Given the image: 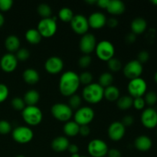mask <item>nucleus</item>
I'll list each match as a JSON object with an SVG mask.
<instances>
[{
	"mask_svg": "<svg viewBox=\"0 0 157 157\" xmlns=\"http://www.w3.org/2000/svg\"><path fill=\"white\" fill-rule=\"evenodd\" d=\"M80 84L79 75L73 71H67L61 75L58 87L61 94L65 97H71L76 94Z\"/></svg>",
	"mask_w": 157,
	"mask_h": 157,
	"instance_id": "obj_1",
	"label": "nucleus"
},
{
	"mask_svg": "<svg viewBox=\"0 0 157 157\" xmlns=\"http://www.w3.org/2000/svg\"><path fill=\"white\" fill-rule=\"evenodd\" d=\"M104 88L98 83H91L86 85L82 90V97L89 104H98L104 98Z\"/></svg>",
	"mask_w": 157,
	"mask_h": 157,
	"instance_id": "obj_2",
	"label": "nucleus"
},
{
	"mask_svg": "<svg viewBox=\"0 0 157 157\" xmlns=\"http://www.w3.org/2000/svg\"><path fill=\"white\" fill-rule=\"evenodd\" d=\"M22 119L28 125L37 126L43 120V113L41 109L35 106H26L21 111Z\"/></svg>",
	"mask_w": 157,
	"mask_h": 157,
	"instance_id": "obj_3",
	"label": "nucleus"
},
{
	"mask_svg": "<svg viewBox=\"0 0 157 157\" xmlns=\"http://www.w3.org/2000/svg\"><path fill=\"white\" fill-rule=\"evenodd\" d=\"M37 29L44 38H51L54 36L58 30V25L55 18H41L38 24Z\"/></svg>",
	"mask_w": 157,
	"mask_h": 157,
	"instance_id": "obj_4",
	"label": "nucleus"
},
{
	"mask_svg": "<svg viewBox=\"0 0 157 157\" xmlns=\"http://www.w3.org/2000/svg\"><path fill=\"white\" fill-rule=\"evenodd\" d=\"M51 112L54 117L61 122H67L73 116V110L68 104L64 103H57L54 104L51 109Z\"/></svg>",
	"mask_w": 157,
	"mask_h": 157,
	"instance_id": "obj_5",
	"label": "nucleus"
},
{
	"mask_svg": "<svg viewBox=\"0 0 157 157\" xmlns=\"http://www.w3.org/2000/svg\"><path fill=\"white\" fill-rule=\"evenodd\" d=\"M95 52L97 56L101 61H108L114 57L115 48L110 41L103 40L97 44Z\"/></svg>",
	"mask_w": 157,
	"mask_h": 157,
	"instance_id": "obj_6",
	"label": "nucleus"
},
{
	"mask_svg": "<svg viewBox=\"0 0 157 157\" xmlns=\"http://www.w3.org/2000/svg\"><path fill=\"white\" fill-rule=\"evenodd\" d=\"M127 90L130 94V96H131L133 98H141L145 95L147 92V84L144 78H135L129 81Z\"/></svg>",
	"mask_w": 157,
	"mask_h": 157,
	"instance_id": "obj_7",
	"label": "nucleus"
},
{
	"mask_svg": "<svg viewBox=\"0 0 157 157\" xmlns=\"http://www.w3.org/2000/svg\"><path fill=\"white\" fill-rule=\"evenodd\" d=\"M12 136L14 140L18 144H26L32 140L34 133L30 127L26 126H19L13 129Z\"/></svg>",
	"mask_w": 157,
	"mask_h": 157,
	"instance_id": "obj_8",
	"label": "nucleus"
},
{
	"mask_svg": "<svg viewBox=\"0 0 157 157\" xmlns=\"http://www.w3.org/2000/svg\"><path fill=\"white\" fill-rule=\"evenodd\" d=\"M94 111L88 106L81 107L76 110L74 116L75 122L79 126L89 125L94 118Z\"/></svg>",
	"mask_w": 157,
	"mask_h": 157,
	"instance_id": "obj_9",
	"label": "nucleus"
},
{
	"mask_svg": "<svg viewBox=\"0 0 157 157\" xmlns=\"http://www.w3.org/2000/svg\"><path fill=\"white\" fill-rule=\"evenodd\" d=\"M109 147L103 140L94 139L87 145V152L92 157H105Z\"/></svg>",
	"mask_w": 157,
	"mask_h": 157,
	"instance_id": "obj_10",
	"label": "nucleus"
},
{
	"mask_svg": "<svg viewBox=\"0 0 157 157\" xmlns=\"http://www.w3.org/2000/svg\"><path fill=\"white\" fill-rule=\"evenodd\" d=\"M143 71H144L143 64L137 60H131L127 62L123 68L124 76L130 79V81L135 78H140Z\"/></svg>",
	"mask_w": 157,
	"mask_h": 157,
	"instance_id": "obj_11",
	"label": "nucleus"
},
{
	"mask_svg": "<svg viewBox=\"0 0 157 157\" xmlns=\"http://www.w3.org/2000/svg\"><path fill=\"white\" fill-rule=\"evenodd\" d=\"M70 23L72 30L78 35H84L87 34L90 28L87 18L81 14L75 15Z\"/></svg>",
	"mask_w": 157,
	"mask_h": 157,
	"instance_id": "obj_12",
	"label": "nucleus"
},
{
	"mask_svg": "<svg viewBox=\"0 0 157 157\" xmlns=\"http://www.w3.org/2000/svg\"><path fill=\"white\" fill-rule=\"evenodd\" d=\"M97 39L94 35L87 32L85 35H82L80 40L79 47L81 52L84 55H89L95 51L97 46Z\"/></svg>",
	"mask_w": 157,
	"mask_h": 157,
	"instance_id": "obj_13",
	"label": "nucleus"
},
{
	"mask_svg": "<svg viewBox=\"0 0 157 157\" xmlns=\"http://www.w3.org/2000/svg\"><path fill=\"white\" fill-rule=\"evenodd\" d=\"M126 133V127L121 121H114L111 123L107 129V134L111 140L117 142L124 138Z\"/></svg>",
	"mask_w": 157,
	"mask_h": 157,
	"instance_id": "obj_14",
	"label": "nucleus"
},
{
	"mask_svg": "<svg viewBox=\"0 0 157 157\" xmlns=\"http://www.w3.org/2000/svg\"><path fill=\"white\" fill-rule=\"evenodd\" d=\"M140 120L146 128H155L157 127V111L153 107H148L142 112Z\"/></svg>",
	"mask_w": 157,
	"mask_h": 157,
	"instance_id": "obj_15",
	"label": "nucleus"
},
{
	"mask_svg": "<svg viewBox=\"0 0 157 157\" xmlns=\"http://www.w3.org/2000/svg\"><path fill=\"white\" fill-rule=\"evenodd\" d=\"M64 68V61L58 56H52L44 62V69L51 75H58Z\"/></svg>",
	"mask_w": 157,
	"mask_h": 157,
	"instance_id": "obj_16",
	"label": "nucleus"
},
{
	"mask_svg": "<svg viewBox=\"0 0 157 157\" xmlns=\"http://www.w3.org/2000/svg\"><path fill=\"white\" fill-rule=\"evenodd\" d=\"M18 62V61L15 55L8 52L3 55L0 59V67L5 72L10 73L16 69Z\"/></svg>",
	"mask_w": 157,
	"mask_h": 157,
	"instance_id": "obj_17",
	"label": "nucleus"
},
{
	"mask_svg": "<svg viewBox=\"0 0 157 157\" xmlns=\"http://www.w3.org/2000/svg\"><path fill=\"white\" fill-rule=\"evenodd\" d=\"M89 26L92 29H99L103 28L107 24V17L104 13L100 12H95L90 14L87 18Z\"/></svg>",
	"mask_w": 157,
	"mask_h": 157,
	"instance_id": "obj_18",
	"label": "nucleus"
},
{
	"mask_svg": "<svg viewBox=\"0 0 157 157\" xmlns=\"http://www.w3.org/2000/svg\"><path fill=\"white\" fill-rule=\"evenodd\" d=\"M134 146L136 150L142 152L148 151L153 146L152 140L146 135H141L137 136L134 141Z\"/></svg>",
	"mask_w": 157,
	"mask_h": 157,
	"instance_id": "obj_19",
	"label": "nucleus"
},
{
	"mask_svg": "<svg viewBox=\"0 0 157 157\" xmlns=\"http://www.w3.org/2000/svg\"><path fill=\"white\" fill-rule=\"evenodd\" d=\"M69 145H70V143H69L68 139L66 136H63L55 137L51 144L52 150H55V152H59V153L67 150Z\"/></svg>",
	"mask_w": 157,
	"mask_h": 157,
	"instance_id": "obj_20",
	"label": "nucleus"
},
{
	"mask_svg": "<svg viewBox=\"0 0 157 157\" xmlns=\"http://www.w3.org/2000/svg\"><path fill=\"white\" fill-rule=\"evenodd\" d=\"M106 10L112 15H118L125 12L126 6L124 2L121 0H110Z\"/></svg>",
	"mask_w": 157,
	"mask_h": 157,
	"instance_id": "obj_21",
	"label": "nucleus"
},
{
	"mask_svg": "<svg viewBox=\"0 0 157 157\" xmlns=\"http://www.w3.org/2000/svg\"><path fill=\"white\" fill-rule=\"evenodd\" d=\"M20 39L17 35H10L6 37L5 40V47L9 53L13 54L14 52H16L20 48Z\"/></svg>",
	"mask_w": 157,
	"mask_h": 157,
	"instance_id": "obj_22",
	"label": "nucleus"
},
{
	"mask_svg": "<svg viewBox=\"0 0 157 157\" xmlns=\"http://www.w3.org/2000/svg\"><path fill=\"white\" fill-rule=\"evenodd\" d=\"M147 28V22L142 17H137L131 21L130 29L132 33L135 35H140L144 33Z\"/></svg>",
	"mask_w": 157,
	"mask_h": 157,
	"instance_id": "obj_23",
	"label": "nucleus"
},
{
	"mask_svg": "<svg viewBox=\"0 0 157 157\" xmlns=\"http://www.w3.org/2000/svg\"><path fill=\"white\" fill-rule=\"evenodd\" d=\"M23 80L29 84H35L39 81L40 75L34 68H27L22 73Z\"/></svg>",
	"mask_w": 157,
	"mask_h": 157,
	"instance_id": "obj_24",
	"label": "nucleus"
},
{
	"mask_svg": "<svg viewBox=\"0 0 157 157\" xmlns=\"http://www.w3.org/2000/svg\"><path fill=\"white\" fill-rule=\"evenodd\" d=\"M40 99V94L38 90L31 89L25 94L23 100L26 106H35Z\"/></svg>",
	"mask_w": 157,
	"mask_h": 157,
	"instance_id": "obj_25",
	"label": "nucleus"
},
{
	"mask_svg": "<svg viewBox=\"0 0 157 157\" xmlns=\"http://www.w3.org/2000/svg\"><path fill=\"white\" fill-rule=\"evenodd\" d=\"M121 97L119 88L114 85H110L104 88V98L109 101H117Z\"/></svg>",
	"mask_w": 157,
	"mask_h": 157,
	"instance_id": "obj_26",
	"label": "nucleus"
},
{
	"mask_svg": "<svg viewBox=\"0 0 157 157\" xmlns=\"http://www.w3.org/2000/svg\"><path fill=\"white\" fill-rule=\"evenodd\" d=\"M26 41L31 44H38L41 42L42 36L37 29H29L25 32Z\"/></svg>",
	"mask_w": 157,
	"mask_h": 157,
	"instance_id": "obj_27",
	"label": "nucleus"
},
{
	"mask_svg": "<svg viewBox=\"0 0 157 157\" xmlns=\"http://www.w3.org/2000/svg\"><path fill=\"white\" fill-rule=\"evenodd\" d=\"M79 129L80 126L77 123H75V121H69L64 124L63 131L66 136L74 137L79 134Z\"/></svg>",
	"mask_w": 157,
	"mask_h": 157,
	"instance_id": "obj_28",
	"label": "nucleus"
},
{
	"mask_svg": "<svg viewBox=\"0 0 157 157\" xmlns=\"http://www.w3.org/2000/svg\"><path fill=\"white\" fill-rule=\"evenodd\" d=\"M117 105L118 108L122 110H126L130 109L133 106V98L130 95H124V96L120 97L117 100Z\"/></svg>",
	"mask_w": 157,
	"mask_h": 157,
	"instance_id": "obj_29",
	"label": "nucleus"
},
{
	"mask_svg": "<svg viewBox=\"0 0 157 157\" xmlns=\"http://www.w3.org/2000/svg\"><path fill=\"white\" fill-rule=\"evenodd\" d=\"M75 16L74 15L73 10L68 7L61 8L58 12V17L60 19L65 22H71L73 17Z\"/></svg>",
	"mask_w": 157,
	"mask_h": 157,
	"instance_id": "obj_30",
	"label": "nucleus"
},
{
	"mask_svg": "<svg viewBox=\"0 0 157 157\" xmlns=\"http://www.w3.org/2000/svg\"><path fill=\"white\" fill-rule=\"evenodd\" d=\"M113 82V76L110 72H104L101 75L99 78V83L98 84L104 88L112 85Z\"/></svg>",
	"mask_w": 157,
	"mask_h": 157,
	"instance_id": "obj_31",
	"label": "nucleus"
},
{
	"mask_svg": "<svg viewBox=\"0 0 157 157\" xmlns=\"http://www.w3.org/2000/svg\"><path fill=\"white\" fill-rule=\"evenodd\" d=\"M37 10L40 16L42 17L43 18H50L52 14V8L47 3H41L38 5Z\"/></svg>",
	"mask_w": 157,
	"mask_h": 157,
	"instance_id": "obj_32",
	"label": "nucleus"
},
{
	"mask_svg": "<svg viewBox=\"0 0 157 157\" xmlns=\"http://www.w3.org/2000/svg\"><path fill=\"white\" fill-rule=\"evenodd\" d=\"M81 103H82V99L81 96L78 94H73L72 96L69 97L68 100V105L72 110H78L81 107Z\"/></svg>",
	"mask_w": 157,
	"mask_h": 157,
	"instance_id": "obj_33",
	"label": "nucleus"
},
{
	"mask_svg": "<svg viewBox=\"0 0 157 157\" xmlns=\"http://www.w3.org/2000/svg\"><path fill=\"white\" fill-rule=\"evenodd\" d=\"M107 63L108 68L113 72H117L122 68V63H121V60L114 58V57L107 61Z\"/></svg>",
	"mask_w": 157,
	"mask_h": 157,
	"instance_id": "obj_34",
	"label": "nucleus"
},
{
	"mask_svg": "<svg viewBox=\"0 0 157 157\" xmlns=\"http://www.w3.org/2000/svg\"><path fill=\"white\" fill-rule=\"evenodd\" d=\"M144 98L146 102V104L149 105L150 107L154 106L157 102V94L156 92L153 91V90L147 92Z\"/></svg>",
	"mask_w": 157,
	"mask_h": 157,
	"instance_id": "obj_35",
	"label": "nucleus"
},
{
	"mask_svg": "<svg viewBox=\"0 0 157 157\" xmlns=\"http://www.w3.org/2000/svg\"><path fill=\"white\" fill-rule=\"evenodd\" d=\"M11 105L15 110H19V111H22L26 107L23 98L20 97H15L11 101Z\"/></svg>",
	"mask_w": 157,
	"mask_h": 157,
	"instance_id": "obj_36",
	"label": "nucleus"
},
{
	"mask_svg": "<svg viewBox=\"0 0 157 157\" xmlns=\"http://www.w3.org/2000/svg\"><path fill=\"white\" fill-rule=\"evenodd\" d=\"M15 56H16L18 61H27L30 58V52L26 48H20L16 52Z\"/></svg>",
	"mask_w": 157,
	"mask_h": 157,
	"instance_id": "obj_37",
	"label": "nucleus"
},
{
	"mask_svg": "<svg viewBox=\"0 0 157 157\" xmlns=\"http://www.w3.org/2000/svg\"><path fill=\"white\" fill-rule=\"evenodd\" d=\"M80 83L84 85H88L93 81V75L89 71H84L79 75Z\"/></svg>",
	"mask_w": 157,
	"mask_h": 157,
	"instance_id": "obj_38",
	"label": "nucleus"
},
{
	"mask_svg": "<svg viewBox=\"0 0 157 157\" xmlns=\"http://www.w3.org/2000/svg\"><path fill=\"white\" fill-rule=\"evenodd\" d=\"M12 131V125L6 120L0 121V134L6 135Z\"/></svg>",
	"mask_w": 157,
	"mask_h": 157,
	"instance_id": "obj_39",
	"label": "nucleus"
},
{
	"mask_svg": "<svg viewBox=\"0 0 157 157\" xmlns=\"http://www.w3.org/2000/svg\"><path fill=\"white\" fill-rule=\"evenodd\" d=\"M92 62V58L89 55H84L78 60V64L81 68H87Z\"/></svg>",
	"mask_w": 157,
	"mask_h": 157,
	"instance_id": "obj_40",
	"label": "nucleus"
},
{
	"mask_svg": "<svg viewBox=\"0 0 157 157\" xmlns=\"http://www.w3.org/2000/svg\"><path fill=\"white\" fill-rule=\"evenodd\" d=\"M9 94V90L7 85L2 83H0V103L6 101Z\"/></svg>",
	"mask_w": 157,
	"mask_h": 157,
	"instance_id": "obj_41",
	"label": "nucleus"
},
{
	"mask_svg": "<svg viewBox=\"0 0 157 157\" xmlns=\"http://www.w3.org/2000/svg\"><path fill=\"white\" fill-rule=\"evenodd\" d=\"M133 106L134 107L135 109L138 110H141L144 109L146 106V102L144 101V98L143 97L141 98H133Z\"/></svg>",
	"mask_w": 157,
	"mask_h": 157,
	"instance_id": "obj_42",
	"label": "nucleus"
},
{
	"mask_svg": "<svg viewBox=\"0 0 157 157\" xmlns=\"http://www.w3.org/2000/svg\"><path fill=\"white\" fill-rule=\"evenodd\" d=\"M150 59V54L147 51H141L137 55V61L141 64L147 63Z\"/></svg>",
	"mask_w": 157,
	"mask_h": 157,
	"instance_id": "obj_43",
	"label": "nucleus"
},
{
	"mask_svg": "<svg viewBox=\"0 0 157 157\" xmlns=\"http://www.w3.org/2000/svg\"><path fill=\"white\" fill-rule=\"evenodd\" d=\"M13 6L12 0H0V10L2 12L9 11Z\"/></svg>",
	"mask_w": 157,
	"mask_h": 157,
	"instance_id": "obj_44",
	"label": "nucleus"
},
{
	"mask_svg": "<svg viewBox=\"0 0 157 157\" xmlns=\"http://www.w3.org/2000/svg\"><path fill=\"white\" fill-rule=\"evenodd\" d=\"M123 124L124 125V127H130L132 124L134 123V118L132 115H126L124 116V117L123 118L122 121H121Z\"/></svg>",
	"mask_w": 157,
	"mask_h": 157,
	"instance_id": "obj_45",
	"label": "nucleus"
},
{
	"mask_svg": "<svg viewBox=\"0 0 157 157\" xmlns=\"http://www.w3.org/2000/svg\"><path fill=\"white\" fill-rule=\"evenodd\" d=\"M90 128L89 127V125H83L80 126L79 129V134L81 136H84V137H87L90 135Z\"/></svg>",
	"mask_w": 157,
	"mask_h": 157,
	"instance_id": "obj_46",
	"label": "nucleus"
},
{
	"mask_svg": "<svg viewBox=\"0 0 157 157\" xmlns=\"http://www.w3.org/2000/svg\"><path fill=\"white\" fill-rule=\"evenodd\" d=\"M107 157H122L121 152L117 149H110L107 152Z\"/></svg>",
	"mask_w": 157,
	"mask_h": 157,
	"instance_id": "obj_47",
	"label": "nucleus"
},
{
	"mask_svg": "<svg viewBox=\"0 0 157 157\" xmlns=\"http://www.w3.org/2000/svg\"><path fill=\"white\" fill-rule=\"evenodd\" d=\"M67 150L69 151V153H71V154H76V153H78V152H79V147H78V145H76V144H70L68 147V148H67Z\"/></svg>",
	"mask_w": 157,
	"mask_h": 157,
	"instance_id": "obj_48",
	"label": "nucleus"
},
{
	"mask_svg": "<svg viewBox=\"0 0 157 157\" xmlns=\"http://www.w3.org/2000/svg\"><path fill=\"white\" fill-rule=\"evenodd\" d=\"M118 20L115 18H110L107 20V25L110 28H115L118 25Z\"/></svg>",
	"mask_w": 157,
	"mask_h": 157,
	"instance_id": "obj_49",
	"label": "nucleus"
},
{
	"mask_svg": "<svg viewBox=\"0 0 157 157\" xmlns=\"http://www.w3.org/2000/svg\"><path fill=\"white\" fill-rule=\"evenodd\" d=\"M109 2H110V0H98V1H97V5H98L100 8H101V9H107V6H108Z\"/></svg>",
	"mask_w": 157,
	"mask_h": 157,
	"instance_id": "obj_50",
	"label": "nucleus"
},
{
	"mask_svg": "<svg viewBox=\"0 0 157 157\" xmlns=\"http://www.w3.org/2000/svg\"><path fill=\"white\" fill-rule=\"evenodd\" d=\"M136 35H135V34H133V33H132V32H131V33L128 34V35L126 36V40H127V42L130 43V44L134 42V41H136Z\"/></svg>",
	"mask_w": 157,
	"mask_h": 157,
	"instance_id": "obj_51",
	"label": "nucleus"
},
{
	"mask_svg": "<svg viewBox=\"0 0 157 157\" xmlns=\"http://www.w3.org/2000/svg\"><path fill=\"white\" fill-rule=\"evenodd\" d=\"M5 23V17L4 15L2 14V12H0V27H2V26L4 25Z\"/></svg>",
	"mask_w": 157,
	"mask_h": 157,
	"instance_id": "obj_52",
	"label": "nucleus"
},
{
	"mask_svg": "<svg viewBox=\"0 0 157 157\" xmlns=\"http://www.w3.org/2000/svg\"><path fill=\"white\" fill-rule=\"evenodd\" d=\"M86 2H87L88 3V4H90V5H92V4H97V0H87V1H86Z\"/></svg>",
	"mask_w": 157,
	"mask_h": 157,
	"instance_id": "obj_53",
	"label": "nucleus"
},
{
	"mask_svg": "<svg viewBox=\"0 0 157 157\" xmlns=\"http://www.w3.org/2000/svg\"><path fill=\"white\" fill-rule=\"evenodd\" d=\"M71 157H81V155H79V153H76V154L71 155Z\"/></svg>",
	"mask_w": 157,
	"mask_h": 157,
	"instance_id": "obj_54",
	"label": "nucleus"
},
{
	"mask_svg": "<svg viewBox=\"0 0 157 157\" xmlns=\"http://www.w3.org/2000/svg\"><path fill=\"white\" fill-rule=\"evenodd\" d=\"M154 81H155V82L157 84V71L155 73V75H154Z\"/></svg>",
	"mask_w": 157,
	"mask_h": 157,
	"instance_id": "obj_55",
	"label": "nucleus"
},
{
	"mask_svg": "<svg viewBox=\"0 0 157 157\" xmlns=\"http://www.w3.org/2000/svg\"><path fill=\"white\" fill-rule=\"evenodd\" d=\"M152 2H153L154 5H156L157 6V0H153V1H152Z\"/></svg>",
	"mask_w": 157,
	"mask_h": 157,
	"instance_id": "obj_56",
	"label": "nucleus"
},
{
	"mask_svg": "<svg viewBox=\"0 0 157 157\" xmlns=\"http://www.w3.org/2000/svg\"><path fill=\"white\" fill-rule=\"evenodd\" d=\"M15 157H25V156H23V155H18V156H15Z\"/></svg>",
	"mask_w": 157,
	"mask_h": 157,
	"instance_id": "obj_57",
	"label": "nucleus"
},
{
	"mask_svg": "<svg viewBox=\"0 0 157 157\" xmlns=\"http://www.w3.org/2000/svg\"><path fill=\"white\" fill-rule=\"evenodd\" d=\"M81 157H88V156H81Z\"/></svg>",
	"mask_w": 157,
	"mask_h": 157,
	"instance_id": "obj_58",
	"label": "nucleus"
},
{
	"mask_svg": "<svg viewBox=\"0 0 157 157\" xmlns=\"http://www.w3.org/2000/svg\"><path fill=\"white\" fill-rule=\"evenodd\" d=\"M156 134H157V130H156Z\"/></svg>",
	"mask_w": 157,
	"mask_h": 157,
	"instance_id": "obj_59",
	"label": "nucleus"
},
{
	"mask_svg": "<svg viewBox=\"0 0 157 157\" xmlns=\"http://www.w3.org/2000/svg\"><path fill=\"white\" fill-rule=\"evenodd\" d=\"M105 157H106V156H105Z\"/></svg>",
	"mask_w": 157,
	"mask_h": 157,
	"instance_id": "obj_60",
	"label": "nucleus"
}]
</instances>
